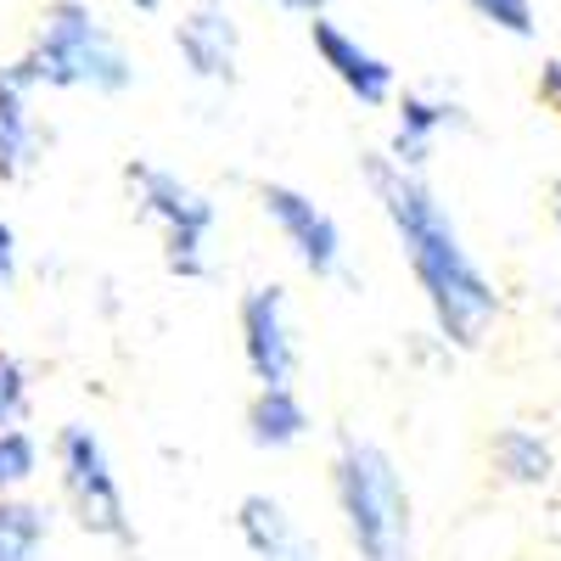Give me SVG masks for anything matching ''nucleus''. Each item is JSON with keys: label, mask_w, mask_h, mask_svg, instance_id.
<instances>
[{"label": "nucleus", "mask_w": 561, "mask_h": 561, "mask_svg": "<svg viewBox=\"0 0 561 561\" xmlns=\"http://www.w3.org/2000/svg\"><path fill=\"white\" fill-rule=\"evenodd\" d=\"M359 169H365V185L377 192V203L393 225V242L415 275L421 298H427L438 337L449 348H483L489 325L500 320V293L483 275V264L472 259V248L460 242V225L449 219V203L421 180V169H404L388 152H370Z\"/></svg>", "instance_id": "1"}, {"label": "nucleus", "mask_w": 561, "mask_h": 561, "mask_svg": "<svg viewBox=\"0 0 561 561\" xmlns=\"http://www.w3.org/2000/svg\"><path fill=\"white\" fill-rule=\"evenodd\" d=\"M332 500L348 534V550L359 561H415V511L399 460L370 444V438H343L332 455Z\"/></svg>", "instance_id": "2"}, {"label": "nucleus", "mask_w": 561, "mask_h": 561, "mask_svg": "<svg viewBox=\"0 0 561 561\" xmlns=\"http://www.w3.org/2000/svg\"><path fill=\"white\" fill-rule=\"evenodd\" d=\"M23 62L39 90H90V96H124L135 84V62L124 39L102 23L90 0H45L34 34L23 45Z\"/></svg>", "instance_id": "3"}, {"label": "nucleus", "mask_w": 561, "mask_h": 561, "mask_svg": "<svg viewBox=\"0 0 561 561\" xmlns=\"http://www.w3.org/2000/svg\"><path fill=\"white\" fill-rule=\"evenodd\" d=\"M124 185H129L135 214L147 219V225H158L169 275L203 280V275H208V230H214V219H219L214 197L197 192L192 180H180L174 169L147 163V158L124 163Z\"/></svg>", "instance_id": "4"}, {"label": "nucleus", "mask_w": 561, "mask_h": 561, "mask_svg": "<svg viewBox=\"0 0 561 561\" xmlns=\"http://www.w3.org/2000/svg\"><path fill=\"white\" fill-rule=\"evenodd\" d=\"M51 460H57V483H62L73 523L107 545H135V523H129V505H124V489L113 472V455L96 438V427H84V421L57 427Z\"/></svg>", "instance_id": "5"}, {"label": "nucleus", "mask_w": 561, "mask_h": 561, "mask_svg": "<svg viewBox=\"0 0 561 561\" xmlns=\"http://www.w3.org/2000/svg\"><path fill=\"white\" fill-rule=\"evenodd\" d=\"M259 208L275 225V237L293 248V259L314 280H337L343 275V230L309 192H298V185H287V180H264L259 185Z\"/></svg>", "instance_id": "6"}, {"label": "nucleus", "mask_w": 561, "mask_h": 561, "mask_svg": "<svg viewBox=\"0 0 561 561\" xmlns=\"http://www.w3.org/2000/svg\"><path fill=\"white\" fill-rule=\"evenodd\" d=\"M237 325H242V359L253 370L259 388H280L298 377V332H293V309H287V293L275 287H253L242 293V309H237Z\"/></svg>", "instance_id": "7"}, {"label": "nucleus", "mask_w": 561, "mask_h": 561, "mask_svg": "<svg viewBox=\"0 0 561 561\" xmlns=\"http://www.w3.org/2000/svg\"><path fill=\"white\" fill-rule=\"evenodd\" d=\"M309 45H314V57H320V68L332 73L348 96L359 102V107H388L393 96H399V79H393V62L382 57V51H370V45L354 34V28H343L337 18H309Z\"/></svg>", "instance_id": "8"}, {"label": "nucleus", "mask_w": 561, "mask_h": 561, "mask_svg": "<svg viewBox=\"0 0 561 561\" xmlns=\"http://www.w3.org/2000/svg\"><path fill=\"white\" fill-rule=\"evenodd\" d=\"M34 96H39V79L28 73L23 57L0 62V180L18 185L39 169L45 147H51V129L34 113Z\"/></svg>", "instance_id": "9"}, {"label": "nucleus", "mask_w": 561, "mask_h": 561, "mask_svg": "<svg viewBox=\"0 0 561 561\" xmlns=\"http://www.w3.org/2000/svg\"><path fill=\"white\" fill-rule=\"evenodd\" d=\"M174 51L185 62L197 84H237V68H242V28L230 18L225 0H197L192 12L174 23Z\"/></svg>", "instance_id": "10"}, {"label": "nucleus", "mask_w": 561, "mask_h": 561, "mask_svg": "<svg viewBox=\"0 0 561 561\" xmlns=\"http://www.w3.org/2000/svg\"><path fill=\"white\" fill-rule=\"evenodd\" d=\"M449 129H466V107L455 96H438V90H404V96H393L388 158L404 163V169H427Z\"/></svg>", "instance_id": "11"}, {"label": "nucleus", "mask_w": 561, "mask_h": 561, "mask_svg": "<svg viewBox=\"0 0 561 561\" xmlns=\"http://www.w3.org/2000/svg\"><path fill=\"white\" fill-rule=\"evenodd\" d=\"M304 433H309V404L298 399L293 382L253 393V404H248V438H253V449H270V455L293 449V444H304Z\"/></svg>", "instance_id": "12"}, {"label": "nucleus", "mask_w": 561, "mask_h": 561, "mask_svg": "<svg viewBox=\"0 0 561 561\" xmlns=\"http://www.w3.org/2000/svg\"><path fill=\"white\" fill-rule=\"evenodd\" d=\"M489 460H494L500 483H511V489H545L556 472V449L534 427H500L489 444Z\"/></svg>", "instance_id": "13"}, {"label": "nucleus", "mask_w": 561, "mask_h": 561, "mask_svg": "<svg viewBox=\"0 0 561 561\" xmlns=\"http://www.w3.org/2000/svg\"><path fill=\"white\" fill-rule=\"evenodd\" d=\"M57 511L28 494H0V561H45Z\"/></svg>", "instance_id": "14"}, {"label": "nucleus", "mask_w": 561, "mask_h": 561, "mask_svg": "<svg viewBox=\"0 0 561 561\" xmlns=\"http://www.w3.org/2000/svg\"><path fill=\"white\" fill-rule=\"evenodd\" d=\"M237 539L253 556H275V550H287L293 539H304V534L293 523V511L280 505L275 494H242L237 500Z\"/></svg>", "instance_id": "15"}, {"label": "nucleus", "mask_w": 561, "mask_h": 561, "mask_svg": "<svg viewBox=\"0 0 561 561\" xmlns=\"http://www.w3.org/2000/svg\"><path fill=\"white\" fill-rule=\"evenodd\" d=\"M39 478V438L28 427L0 433V494H23Z\"/></svg>", "instance_id": "16"}, {"label": "nucleus", "mask_w": 561, "mask_h": 561, "mask_svg": "<svg viewBox=\"0 0 561 561\" xmlns=\"http://www.w3.org/2000/svg\"><path fill=\"white\" fill-rule=\"evenodd\" d=\"M28 404H34V377H28V365L0 343V433L7 427H23L28 421Z\"/></svg>", "instance_id": "17"}, {"label": "nucleus", "mask_w": 561, "mask_h": 561, "mask_svg": "<svg viewBox=\"0 0 561 561\" xmlns=\"http://www.w3.org/2000/svg\"><path fill=\"white\" fill-rule=\"evenodd\" d=\"M489 28L511 34V39H534L539 34V18H534V0H466Z\"/></svg>", "instance_id": "18"}, {"label": "nucleus", "mask_w": 561, "mask_h": 561, "mask_svg": "<svg viewBox=\"0 0 561 561\" xmlns=\"http://www.w3.org/2000/svg\"><path fill=\"white\" fill-rule=\"evenodd\" d=\"M539 107L561 118V57H545L539 62Z\"/></svg>", "instance_id": "19"}, {"label": "nucleus", "mask_w": 561, "mask_h": 561, "mask_svg": "<svg viewBox=\"0 0 561 561\" xmlns=\"http://www.w3.org/2000/svg\"><path fill=\"white\" fill-rule=\"evenodd\" d=\"M18 264H23V253H18V230H12L7 214H0V287H12V280H18Z\"/></svg>", "instance_id": "20"}, {"label": "nucleus", "mask_w": 561, "mask_h": 561, "mask_svg": "<svg viewBox=\"0 0 561 561\" xmlns=\"http://www.w3.org/2000/svg\"><path fill=\"white\" fill-rule=\"evenodd\" d=\"M253 561H320L314 539H293L287 550H275V556H253Z\"/></svg>", "instance_id": "21"}, {"label": "nucleus", "mask_w": 561, "mask_h": 561, "mask_svg": "<svg viewBox=\"0 0 561 561\" xmlns=\"http://www.w3.org/2000/svg\"><path fill=\"white\" fill-rule=\"evenodd\" d=\"M259 7H280V12H298V18H320L325 0H259Z\"/></svg>", "instance_id": "22"}, {"label": "nucleus", "mask_w": 561, "mask_h": 561, "mask_svg": "<svg viewBox=\"0 0 561 561\" xmlns=\"http://www.w3.org/2000/svg\"><path fill=\"white\" fill-rule=\"evenodd\" d=\"M550 219H556V230H561V180L550 185Z\"/></svg>", "instance_id": "23"}, {"label": "nucleus", "mask_w": 561, "mask_h": 561, "mask_svg": "<svg viewBox=\"0 0 561 561\" xmlns=\"http://www.w3.org/2000/svg\"><path fill=\"white\" fill-rule=\"evenodd\" d=\"M129 7H135V12H158V7H163V0H129Z\"/></svg>", "instance_id": "24"}]
</instances>
